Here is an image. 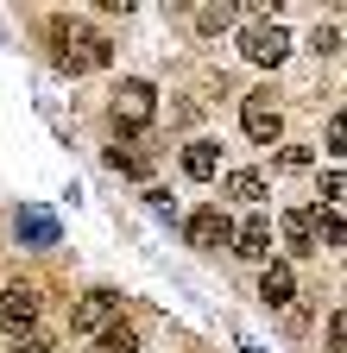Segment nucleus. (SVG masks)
Instances as JSON below:
<instances>
[{"instance_id": "nucleus-15", "label": "nucleus", "mask_w": 347, "mask_h": 353, "mask_svg": "<svg viewBox=\"0 0 347 353\" xmlns=\"http://www.w3.org/2000/svg\"><path fill=\"white\" fill-rule=\"evenodd\" d=\"M228 196L259 202V196H266V176H259V170H234V176H228Z\"/></svg>"}, {"instance_id": "nucleus-5", "label": "nucleus", "mask_w": 347, "mask_h": 353, "mask_svg": "<svg viewBox=\"0 0 347 353\" xmlns=\"http://www.w3.org/2000/svg\"><path fill=\"white\" fill-rule=\"evenodd\" d=\"M108 322H120V296H114V290H89V296L70 309V328H76V334H101Z\"/></svg>"}, {"instance_id": "nucleus-7", "label": "nucleus", "mask_w": 347, "mask_h": 353, "mask_svg": "<svg viewBox=\"0 0 347 353\" xmlns=\"http://www.w3.org/2000/svg\"><path fill=\"white\" fill-rule=\"evenodd\" d=\"M272 246H278L272 214H252L246 228H234V252H240V259H252V265H272Z\"/></svg>"}, {"instance_id": "nucleus-11", "label": "nucleus", "mask_w": 347, "mask_h": 353, "mask_svg": "<svg viewBox=\"0 0 347 353\" xmlns=\"http://www.w3.org/2000/svg\"><path fill=\"white\" fill-rule=\"evenodd\" d=\"M95 63H108V38H82V51H57V70H70V76H82V70H95Z\"/></svg>"}, {"instance_id": "nucleus-18", "label": "nucleus", "mask_w": 347, "mask_h": 353, "mask_svg": "<svg viewBox=\"0 0 347 353\" xmlns=\"http://www.w3.org/2000/svg\"><path fill=\"white\" fill-rule=\"evenodd\" d=\"M108 164H114V170H126V176H146V158H133V152H120V145L108 152Z\"/></svg>"}, {"instance_id": "nucleus-10", "label": "nucleus", "mask_w": 347, "mask_h": 353, "mask_svg": "<svg viewBox=\"0 0 347 353\" xmlns=\"http://www.w3.org/2000/svg\"><path fill=\"white\" fill-rule=\"evenodd\" d=\"M259 296H266L272 309H284V303L297 296V278H290V265H278V259H272L266 272H259Z\"/></svg>"}, {"instance_id": "nucleus-16", "label": "nucleus", "mask_w": 347, "mask_h": 353, "mask_svg": "<svg viewBox=\"0 0 347 353\" xmlns=\"http://www.w3.org/2000/svg\"><path fill=\"white\" fill-rule=\"evenodd\" d=\"M234 26V7H196V32L215 38V32H228Z\"/></svg>"}, {"instance_id": "nucleus-13", "label": "nucleus", "mask_w": 347, "mask_h": 353, "mask_svg": "<svg viewBox=\"0 0 347 353\" xmlns=\"http://www.w3.org/2000/svg\"><path fill=\"white\" fill-rule=\"evenodd\" d=\"M95 353H139V334H133V322H108V328L95 334Z\"/></svg>"}, {"instance_id": "nucleus-9", "label": "nucleus", "mask_w": 347, "mask_h": 353, "mask_svg": "<svg viewBox=\"0 0 347 353\" xmlns=\"http://www.w3.org/2000/svg\"><path fill=\"white\" fill-rule=\"evenodd\" d=\"M13 228H19L26 246H57V214H51V208H19Z\"/></svg>"}, {"instance_id": "nucleus-8", "label": "nucleus", "mask_w": 347, "mask_h": 353, "mask_svg": "<svg viewBox=\"0 0 347 353\" xmlns=\"http://www.w3.org/2000/svg\"><path fill=\"white\" fill-rule=\"evenodd\" d=\"M278 234H284V246L303 259V252H322L316 246V221H310V208H284L278 214Z\"/></svg>"}, {"instance_id": "nucleus-4", "label": "nucleus", "mask_w": 347, "mask_h": 353, "mask_svg": "<svg viewBox=\"0 0 347 353\" xmlns=\"http://www.w3.org/2000/svg\"><path fill=\"white\" fill-rule=\"evenodd\" d=\"M184 228H190V246H196V252H221V246H234V221H228L221 208H196Z\"/></svg>"}, {"instance_id": "nucleus-1", "label": "nucleus", "mask_w": 347, "mask_h": 353, "mask_svg": "<svg viewBox=\"0 0 347 353\" xmlns=\"http://www.w3.org/2000/svg\"><path fill=\"white\" fill-rule=\"evenodd\" d=\"M152 114H158V88L139 82V76H126V82L114 88V126H120V132H146Z\"/></svg>"}, {"instance_id": "nucleus-21", "label": "nucleus", "mask_w": 347, "mask_h": 353, "mask_svg": "<svg viewBox=\"0 0 347 353\" xmlns=\"http://www.w3.org/2000/svg\"><path fill=\"white\" fill-rule=\"evenodd\" d=\"M13 353H51V341H45V334H26V341H19Z\"/></svg>"}, {"instance_id": "nucleus-3", "label": "nucleus", "mask_w": 347, "mask_h": 353, "mask_svg": "<svg viewBox=\"0 0 347 353\" xmlns=\"http://www.w3.org/2000/svg\"><path fill=\"white\" fill-rule=\"evenodd\" d=\"M240 126H246V139H252V145H278L284 114H278V101H272V95H246V108H240Z\"/></svg>"}, {"instance_id": "nucleus-6", "label": "nucleus", "mask_w": 347, "mask_h": 353, "mask_svg": "<svg viewBox=\"0 0 347 353\" xmlns=\"http://www.w3.org/2000/svg\"><path fill=\"white\" fill-rule=\"evenodd\" d=\"M0 328H13L19 341L38 328V290H32V284H13V290H0Z\"/></svg>"}, {"instance_id": "nucleus-14", "label": "nucleus", "mask_w": 347, "mask_h": 353, "mask_svg": "<svg viewBox=\"0 0 347 353\" xmlns=\"http://www.w3.org/2000/svg\"><path fill=\"white\" fill-rule=\"evenodd\" d=\"M310 221H316V240H328V246H341L347 240V221H341V208H310Z\"/></svg>"}, {"instance_id": "nucleus-17", "label": "nucleus", "mask_w": 347, "mask_h": 353, "mask_svg": "<svg viewBox=\"0 0 347 353\" xmlns=\"http://www.w3.org/2000/svg\"><path fill=\"white\" fill-rule=\"evenodd\" d=\"M310 51H316V57H335V51H341V26H316Z\"/></svg>"}, {"instance_id": "nucleus-20", "label": "nucleus", "mask_w": 347, "mask_h": 353, "mask_svg": "<svg viewBox=\"0 0 347 353\" xmlns=\"http://www.w3.org/2000/svg\"><path fill=\"white\" fill-rule=\"evenodd\" d=\"M341 341H347V316H328V353H341Z\"/></svg>"}, {"instance_id": "nucleus-12", "label": "nucleus", "mask_w": 347, "mask_h": 353, "mask_svg": "<svg viewBox=\"0 0 347 353\" xmlns=\"http://www.w3.org/2000/svg\"><path fill=\"white\" fill-rule=\"evenodd\" d=\"M221 170V152H215L208 139H196V145H184V176H196V183H208V176Z\"/></svg>"}, {"instance_id": "nucleus-2", "label": "nucleus", "mask_w": 347, "mask_h": 353, "mask_svg": "<svg viewBox=\"0 0 347 353\" xmlns=\"http://www.w3.org/2000/svg\"><path fill=\"white\" fill-rule=\"evenodd\" d=\"M240 51H246V63H259V70H278V63L290 57V32H284L278 19H259V26L240 32Z\"/></svg>"}, {"instance_id": "nucleus-19", "label": "nucleus", "mask_w": 347, "mask_h": 353, "mask_svg": "<svg viewBox=\"0 0 347 353\" xmlns=\"http://www.w3.org/2000/svg\"><path fill=\"white\" fill-rule=\"evenodd\" d=\"M322 202H328V208H341V170H328V176H322Z\"/></svg>"}]
</instances>
